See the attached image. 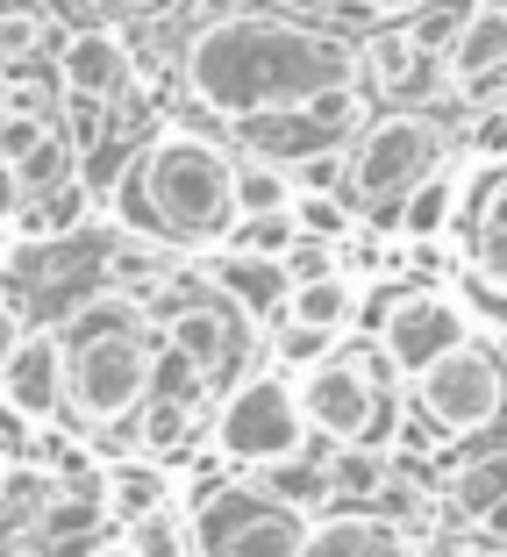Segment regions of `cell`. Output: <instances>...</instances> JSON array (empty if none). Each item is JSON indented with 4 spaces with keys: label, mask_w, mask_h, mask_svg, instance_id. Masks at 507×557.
I'll use <instances>...</instances> for the list:
<instances>
[{
    "label": "cell",
    "mask_w": 507,
    "mask_h": 557,
    "mask_svg": "<svg viewBox=\"0 0 507 557\" xmlns=\"http://www.w3.org/2000/svg\"><path fill=\"white\" fill-rule=\"evenodd\" d=\"M344 79H358V50L314 22L272 15V8H230V15L200 22L186 44V94L236 129L258 115H286Z\"/></svg>",
    "instance_id": "6da1fadb"
},
{
    "label": "cell",
    "mask_w": 507,
    "mask_h": 557,
    "mask_svg": "<svg viewBox=\"0 0 507 557\" xmlns=\"http://www.w3.org/2000/svg\"><path fill=\"white\" fill-rule=\"evenodd\" d=\"M100 208L164 250H222L236 230V158L200 129H158L100 186Z\"/></svg>",
    "instance_id": "7a4b0ae2"
},
{
    "label": "cell",
    "mask_w": 507,
    "mask_h": 557,
    "mask_svg": "<svg viewBox=\"0 0 507 557\" xmlns=\"http://www.w3.org/2000/svg\"><path fill=\"white\" fill-rule=\"evenodd\" d=\"M150 322L129 294L86 300L65 322V408L79 429H115L150 400Z\"/></svg>",
    "instance_id": "3957f363"
},
{
    "label": "cell",
    "mask_w": 507,
    "mask_h": 557,
    "mask_svg": "<svg viewBox=\"0 0 507 557\" xmlns=\"http://www.w3.org/2000/svg\"><path fill=\"white\" fill-rule=\"evenodd\" d=\"M308 515L272 500L250 472L222 479V486H200L194 508H186V536L194 557H300L308 550Z\"/></svg>",
    "instance_id": "277c9868"
},
{
    "label": "cell",
    "mask_w": 507,
    "mask_h": 557,
    "mask_svg": "<svg viewBox=\"0 0 507 557\" xmlns=\"http://www.w3.org/2000/svg\"><path fill=\"white\" fill-rule=\"evenodd\" d=\"M314 429L300 408V379L286 372H244L214 408V458L236 472H264V465L308 450Z\"/></svg>",
    "instance_id": "5b68a950"
},
{
    "label": "cell",
    "mask_w": 507,
    "mask_h": 557,
    "mask_svg": "<svg viewBox=\"0 0 507 557\" xmlns=\"http://www.w3.org/2000/svg\"><path fill=\"white\" fill-rule=\"evenodd\" d=\"M300 408H308V429L322 443H400V414H393V394L379 386V372L350 350H329L322 364L300 372Z\"/></svg>",
    "instance_id": "8992f818"
},
{
    "label": "cell",
    "mask_w": 507,
    "mask_h": 557,
    "mask_svg": "<svg viewBox=\"0 0 507 557\" xmlns=\"http://www.w3.org/2000/svg\"><path fill=\"white\" fill-rule=\"evenodd\" d=\"M436 164H443V129L429 115H415V108H400V115H379L358 129V144H350V194L372 214L400 208Z\"/></svg>",
    "instance_id": "52a82bcc"
},
{
    "label": "cell",
    "mask_w": 507,
    "mask_h": 557,
    "mask_svg": "<svg viewBox=\"0 0 507 557\" xmlns=\"http://www.w3.org/2000/svg\"><path fill=\"white\" fill-rule=\"evenodd\" d=\"M415 408H422V422L443 429V436H479V429H493L500 408H507V358L472 336L465 350H450L443 364H429V372L415 379Z\"/></svg>",
    "instance_id": "ba28073f"
},
{
    "label": "cell",
    "mask_w": 507,
    "mask_h": 557,
    "mask_svg": "<svg viewBox=\"0 0 507 557\" xmlns=\"http://www.w3.org/2000/svg\"><path fill=\"white\" fill-rule=\"evenodd\" d=\"M465 344H472V314H465L458 294H443V286H408V294H393L379 308V358L408 379V386Z\"/></svg>",
    "instance_id": "9c48e42d"
},
{
    "label": "cell",
    "mask_w": 507,
    "mask_h": 557,
    "mask_svg": "<svg viewBox=\"0 0 507 557\" xmlns=\"http://www.w3.org/2000/svg\"><path fill=\"white\" fill-rule=\"evenodd\" d=\"M507 72V0H472L465 22L443 44V86L450 94H479Z\"/></svg>",
    "instance_id": "30bf717a"
},
{
    "label": "cell",
    "mask_w": 507,
    "mask_h": 557,
    "mask_svg": "<svg viewBox=\"0 0 507 557\" xmlns=\"http://www.w3.org/2000/svg\"><path fill=\"white\" fill-rule=\"evenodd\" d=\"M0 400H15L36 429L65 408V329L22 336V350L8 358V372H0Z\"/></svg>",
    "instance_id": "8fae6325"
},
{
    "label": "cell",
    "mask_w": 507,
    "mask_h": 557,
    "mask_svg": "<svg viewBox=\"0 0 507 557\" xmlns=\"http://www.w3.org/2000/svg\"><path fill=\"white\" fill-rule=\"evenodd\" d=\"M58 79L65 94H94V100H115L122 86L136 79V58H129V36L108 29V22H79L58 50Z\"/></svg>",
    "instance_id": "7c38bea8"
},
{
    "label": "cell",
    "mask_w": 507,
    "mask_h": 557,
    "mask_svg": "<svg viewBox=\"0 0 507 557\" xmlns=\"http://www.w3.org/2000/svg\"><path fill=\"white\" fill-rule=\"evenodd\" d=\"M208 278H214V294L230 308H244L250 322H286V300L300 286L286 258H244V250H214Z\"/></svg>",
    "instance_id": "4fadbf2b"
},
{
    "label": "cell",
    "mask_w": 507,
    "mask_h": 557,
    "mask_svg": "<svg viewBox=\"0 0 507 557\" xmlns=\"http://www.w3.org/2000/svg\"><path fill=\"white\" fill-rule=\"evenodd\" d=\"M300 557H422V543L372 508H344V515H322L308 529V550Z\"/></svg>",
    "instance_id": "5bb4252c"
},
{
    "label": "cell",
    "mask_w": 507,
    "mask_h": 557,
    "mask_svg": "<svg viewBox=\"0 0 507 557\" xmlns=\"http://www.w3.org/2000/svg\"><path fill=\"white\" fill-rule=\"evenodd\" d=\"M100 522H108V493L100 486H65V493H50L44 508H36V550L44 557H94L100 550Z\"/></svg>",
    "instance_id": "9a60e30c"
},
{
    "label": "cell",
    "mask_w": 507,
    "mask_h": 557,
    "mask_svg": "<svg viewBox=\"0 0 507 557\" xmlns=\"http://www.w3.org/2000/svg\"><path fill=\"white\" fill-rule=\"evenodd\" d=\"M272 500H286V508H300L308 522H322V508H344L336 500V479H329V450H322V436L308 443V450H294V458H279V465H264V472H250Z\"/></svg>",
    "instance_id": "2e32d148"
},
{
    "label": "cell",
    "mask_w": 507,
    "mask_h": 557,
    "mask_svg": "<svg viewBox=\"0 0 507 557\" xmlns=\"http://www.w3.org/2000/svg\"><path fill=\"white\" fill-rule=\"evenodd\" d=\"M458 208H465V172L458 164H436V172L393 208V230L408 236V244H436V236L458 222Z\"/></svg>",
    "instance_id": "e0dca14e"
},
{
    "label": "cell",
    "mask_w": 507,
    "mask_h": 557,
    "mask_svg": "<svg viewBox=\"0 0 507 557\" xmlns=\"http://www.w3.org/2000/svg\"><path fill=\"white\" fill-rule=\"evenodd\" d=\"M358 72H364L372 94L400 100V94H415V86L429 79V50H422V36H408V29H379L372 44L358 50Z\"/></svg>",
    "instance_id": "ac0fdd59"
},
{
    "label": "cell",
    "mask_w": 507,
    "mask_h": 557,
    "mask_svg": "<svg viewBox=\"0 0 507 557\" xmlns=\"http://www.w3.org/2000/svg\"><path fill=\"white\" fill-rule=\"evenodd\" d=\"M358 300H364L358 278H350L344 264H329V272H314V278H300V286H294V300H286V322L344 336V329L358 322Z\"/></svg>",
    "instance_id": "d6986e66"
},
{
    "label": "cell",
    "mask_w": 507,
    "mask_h": 557,
    "mask_svg": "<svg viewBox=\"0 0 507 557\" xmlns=\"http://www.w3.org/2000/svg\"><path fill=\"white\" fill-rule=\"evenodd\" d=\"M329 479H336V500L344 508H372L379 486L393 479V450L386 443H336L329 450Z\"/></svg>",
    "instance_id": "ffe728a7"
},
{
    "label": "cell",
    "mask_w": 507,
    "mask_h": 557,
    "mask_svg": "<svg viewBox=\"0 0 507 557\" xmlns=\"http://www.w3.org/2000/svg\"><path fill=\"white\" fill-rule=\"evenodd\" d=\"M300 194L294 180V164H279V158H236V222H250V214H286Z\"/></svg>",
    "instance_id": "44dd1931"
},
{
    "label": "cell",
    "mask_w": 507,
    "mask_h": 557,
    "mask_svg": "<svg viewBox=\"0 0 507 557\" xmlns=\"http://www.w3.org/2000/svg\"><path fill=\"white\" fill-rule=\"evenodd\" d=\"M100 272H108V286H115V294L144 300V294H158L164 278H172V250L150 244V236H122V244H108Z\"/></svg>",
    "instance_id": "7402d4cb"
},
{
    "label": "cell",
    "mask_w": 507,
    "mask_h": 557,
    "mask_svg": "<svg viewBox=\"0 0 507 557\" xmlns=\"http://www.w3.org/2000/svg\"><path fill=\"white\" fill-rule=\"evenodd\" d=\"M150 400H158V408L200 414V408H208V364L186 358L180 344H164V336H158V350H150Z\"/></svg>",
    "instance_id": "603a6c76"
},
{
    "label": "cell",
    "mask_w": 507,
    "mask_h": 557,
    "mask_svg": "<svg viewBox=\"0 0 507 557\" xmlns=\"http://www.w3.org/2000/svg\"><path fill=\"white\" fill-rule=\"evenodd\" d=\"M472 264L493 294H507V180H493L472 200Z\"/></svg>",
    "instance_id": "cb8c5ba5"
},
{
    "label": "cell",
    "mask_w": 507,
    "mask_h": 557,
    "mask_svg": "<svg viewBox=\"0 0 507 557\" xmlns=\"http://www.w3.org/2000/svg\"><path fill=\"white\" fill-rule=\"evenodd\" d=\"M158 336H164V344H180L186 358H200V364H208V379L222 372V364H230V314H222V308H208V300L180 308L172 322L158 329Z\"/></svg>",
    "instance_id": "d4e9b609"
},
{
    "label": "cell",
    "mask_w": 507,
    "mask_h": 557,
    "mask_svg": "<svg viewBox=\"0 0 507 557\" xmlns=\"http://www.w3.org/2000/svg\"><path fill=\"white\" fill-rule=\"evenodd\" d=\"M100 493H108V515H122V522H144V515L164 508V472H158L150 458L108 465V472H100Z\"/></svg>",
    "instance_id": "484cf974"
},
{
    "label": "cell",
    "mask_w": 507,
    "mask_h": 557,
    "mask_svg": "<svg viewBox=\"0 0 507 557\" xmlns=\"http://www.w3.org/2000/svg\"><path fill=\"white\" fill-rule=\"evenodd\" d=\"M500 500H507V450H479V458L450 479V508L472 522V515L500 508Z\"/></svg>",
    "instance_id": "4316f807"
},
{
    "label": "cell",
    "mask_w": 507,
    "mask_h": 557,
    "mask_svg": "<svg viewBox=\"0 0 507 557\" xmlns=\"http://www.w3.org/2000/svg\"><path fill=\"white\" fill-rule=\"evenodd\" d=\"M300 244H308V236H300L294 214H250V222H236V230H230V244H222V250H244V258H294Z\"/></svg>",
    "instance_id": "83f0119b"
},
{
    "label": "cell",
    "mask_w": 507,
    "mask_h": 557,
    "mask_svg": "<svg viewBox=\"0 0 507 557\" xmlns=\"http://www.w3.org/2000/svg\"><path fill=\"white\" fill-rule=\"evenodd\" d=\"M300 222V236L308 244H344L350 236V200L344 194H294V208H286Z\"/></svg>",
    "instance_id": "f1b7e54d"
},
{
    "label": "cell",
    "mask_w": 507,
    "mask_h": 557,
    "mask_svg": "<svg viewBox=\"0 0 507 557\" xmlns=\"http://www.w3.org/2000/svg\"><path fill=\"white\" fill-rule=\"evenodd\" d=\"M129 550H136V557H194L186 515L158 508V515H144V522H129Z\"/></svg>",
    "instance_id": "f546056e"
},
{
    "label": "cell",
    "mask_w": 507,
    "mask_h": 557,
    "mask_svg": "<svg viewBox=\"0 0 507 557\" xmlns=\"http://www.w3.org/2000/svg\"><path fill=\"white\" fill-rule=\"evenodd\" d=\"M50 115H36V108H15V100H8V115H0V164H22L29 158V150H44L50 144Z\"/></svg>",
    "instance_id": "4dcf8cb0"
},
{
    "label": "cell",
    "mask_w": 507,
    "mask_h": 557,
    "mask_svg": "<svg viewBox=\"0 0 507 557\" xmlns=\"http://www.w3.org/2000/svg\"><path fill=\"white\" fill-rule=\"evenodd\" d=\"M36 44H44V15L36 8H0V72L29 65Z\"/></svg>",
    "instance_id": "1f68e13d"
},
{
    "label": "cell",
    "mask_w": 507,
    "mask_h": 557,
    "mask_svg": "<svg viewBox=\"0 0 507 557\" xmlns=\"http://www.w3.org/2000/svg\"><path fill=\"white\" fill-rule=\"evenodd\" d=\"M336 344H344V336H329V329L279 322V336H272V358H279V364H294V372H308V364H322V358H329Z\"/></svg>",
    "instance_id": "d6a6232c"
},
{
    "label": "cell",
    "mask_w": 507,
    "mask_h": 557,
    "mask_svg": "<svg viewBox=\"0 0 507 557\" xmlns=\"http://www.w3.org/2000/svg\"><path fill=\"white\" fill-rule=\"evenodd\" d=\"M65 122H72V150H79V158H94V150L108 144V100L65 94Z\"/></svg>",
    "instance_id": "836d02e7"
},
{
    "label": "cell",
    "mask_w": 507,
    "mask_h": 557,
    "mask_svg": "<svg viewBox=\"0 0 507 557\" xmlns=\"http://www.w3.org/2000/svg\"><path fill=\"white\" fill-rule=\"evenodd\" d=\"M465 150H472V164H507V108H479Z\"/></svg>",
    "instance_id": "e575fe53"
},
{
    "label": "cell",
    "mask_w": 507,
    "mask_h": 557,
    "mask_svg": "<svg viewBox=\"0 0 507 557\" xmlns=\"http://www.w3.org/2000/svg\"><path fill=\"white\" fill-rule=\"evenodd\" d=\"M300 194H336V186H350V158H336V150H314V158H300Z\"/></svg>",
    "instance_id": "d590c367"
},
{
    "label": "cell",
    "mask_w": 507,
    "mask_h": 557,
    "mask_svg": "<svg viewBox=\"0 0 507 557\" xmlns=\"http://www.w3.org/2000/svg\"><path fill=\"white\" fill-rule=\"evenodd\" d=\"M29 180H22V164H0V230H15L22 214H29Z\"/></svg>",
    "instance_id": "8d00e7d4"
},
{
    "label": "cell",
    "mask_w": 507,
    "mask_h": 557,
    "mask_svg": "<svg viewBox=\"0 0 507 557\" xmlns=\"http://www.w3.org/2000/svg\"><path fill=\"white\" fill-rule=\"evenodd\" d=\"M29 443H36V422H29V414L15 408V400H0V458L15 465L22 450H29Z\"/></svg>",
    "instance_id": "74e56055"
},
{
    "label": "cell",
    "mask_w": 507,
    "mask_h": 557,
    "mask_svg": "<svg viewBox=\"0 0 507 557\" xmlns=\"http://www.w3.org/2000/svg\"><path fill=\"white\" fill-rule=\"evenodd\" d=\"M22 336H29V329H22L15 300H0V372H8V358H15V350H22Z\"/></svg>",
    "instance_id": "f35d334b"
},
{
    "label": "cell",
    "mask_w": 507,
    "mask_h": 557,
    "mask_svg": "<svg viewBox=\"0 0 507 557\" xmlns=\"http://www.w3.org/2000/svg\"><path fill=\"white\" fill-rule=\"evenodd\" d=\"M472 536L493 543V550H507V500H500V508H486V515H472Z\"/></svg>",
    "instance_id": "ab89813d"
},
{
    "label": "cell",
    "mask_w": 507,
    "mask_h": 557,
    "mask_svg": "<svg viewBox=\"0 0 507 557\" xmlns=\"http://www.w3.org/2000/svg\"><path fill=\"white\" fill-rule=\"evenodd\" d=\"M336 8H364V15H408L422 0H336Z\"/></svg>",
    "instance_id": "60d3db41"
},
{
    "label": "cell",
    "mask_w": 507,
    "mask_h": 557,
    "mask_svg": "<svg viewBox=\"0 0 507 557\" xmlns=\"http://www.w3.org/2000/svg\"><path fill=\"white\" fill-rule=\"evenodd\" d=\"M115 8H129V15H158V8H172V0H115Z\"/></svg>",
    "instance_id": "b9f144b4"
},
{
    "label": "cell",
    "mask_w": 507,
    "mask_h": 557,
    "mask_svg": "<svg viewBox=\"0 0 507 557\" xmlns=\"http://www.w3.org/2000/svg\"><path fill=\"white\" fill-rule=\"evenodd\" d=\"M94 557H136V550H129V536H122V543H100Z\"/></svg>",
    "instance_id": "7bdbcfd3"
},
{
    "label": "cell",
    "mask_w": 507,
    "mask_h": 557,
    "mask_svg": "<svg viewBox=\"0 0 507 557\" xmlns=\"http://www.w3.org/2000/svg\"><path fill=\"white\" fill-rule=\"evenodd\" d=\"M0 115H8V79H0Z\"/></svg>",
    "instance_id": "ee69618b"
},
{
    "label": "cell",
    "mask_w": 507,
    "mask_h": 557,
    "mask_svg": "<svg viewBox=\"0 0 507 557\" xmlns=\"http://www.w3.org/2000/svg\"><path fill=\"white\" fill-rule=\"evenodd\" d=\"M0 493H8V458H0Z\"/></svg>",
    "instance_id": "f6af8a7d"
}]
</instances>
